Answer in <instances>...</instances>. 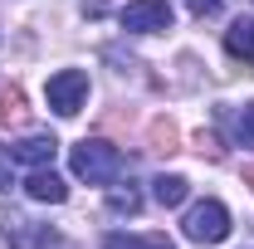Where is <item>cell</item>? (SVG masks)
Listing matches in <instances>:
<instances>
[{
    "mask_svg": "<svg viewBox=\"0 0 254 249\" xmlns=\"http://www.w3.org/2000/svg\"><path fill=\"white\" fill-rule=\"evenodd\" d=\"M103 249H171L166 235H108Z\"/></svg>",
    "mask_w": 254,
    "mask_h": 249,
    "instance_id": "10",
    "label": "cell"
},
{
    "mask_svg": "<svg viewBox=\"0 0 254 249\" xmlns=\"http://www.w3.org/2000/svg\"><path fill=\"white\" fill-rule=\"evenodd\" d=\"M49 240H54L49 225H39L30 215H5V245L10 249H44Z\"/></svg>",
    "mask_w": 254,
    "mask_h": 249,
    "instance_id": "5",
    "label": "cell"
},
{
    "mask_svg": "<svg viewBox=\"0 0 254 249\" xmlns=\"http://www.w3.org/2000/svg\"><path fill=\"white\" fill-rule=\"evenodd\" d=\"M123 30H132V34L171 30V5H166V0H132L123 10Z\"/></svg>",
    "mask_w": 254,
    "mask_h": 249,
    "instance_id": "4",
    "label": "cell"
},
{
    "mask_svg": "<svg viewBox=\"0 0 254 249\" xmlns=\"http://www.w3.org/2000/svg\"><path fill=\"white\" fill-rule=\"evenodd\" d=\"M108 205H113L118 215H137V205H142V195H137L132 186H113V190H108Z\"/></svg>",
    "mask_w": 254,
    "mask_h": 249,
    "instance_id": "11",
    "label": "cell"
},
{
    "mask_svg": "<svg viewBox=\"0 0 254 249\" xmlns=\"http://www.w3.org/2000/svg\"><path fill=\"white\" fill-rule=\"evenodd\" d=\"M68 166H73L78 181L108 186V181H118V171H123V152H118L113 142H78L73 156H68Z\"/></svg>",
    "mask_w": 254,
    "mask_h": 249,
    "instance_id": "1",
    "label": "cell"
},
{
    "mask_svg": "<svg viewBox=\"0 0 254 249\" xmlns=\"http://www.w3.org/2000/svg\"><path fill=\"white\" fill-rule=\"evenodd\" d=\"M108 10V0H83V15H103Z\"/></svg>",
    "mask_w": 254,
    "mask_h": 249,
    "instance_id": "15",
    "label": "cell"
},
{
    "mask_svg": "<svg viewBox=\"0 0 254 249\" xmlns=\"http://www.w3.org/2000/svg\"><path fill=\"white\" fill-rule=\"evenodd\" d=\"M181 230H186L190 245H220L230 235V210L220 200H195L186 210V220H181Z\"/></svg>",
    "mask_w": 254,
    "mask_h": 249,
    "instance_id": "2",
    "label": "cell"
},
{
    "mask_svg": "<svg viewBox=\"0 0 254 249\" xmlns=\"http://www.w3.org/2000/svg\"><path fill=\"white\" fill-rule=\"evenodd\" d=\"M10 161H15V156L0 147V190H10Z\"/></svg>",
    "mask_w": 254,
    "mask_h": 249,
    "instance_id": "14",
    "label": "cell"
},
{
    "mask_svg": "<svg viewBox=\"0 0 254 249\" xmlns=\"http://www.w3.org/2000/svg\"><path fill=\"white\" fill-rule=\"evenodd\" d=\"M152 195H157V205H181V200L190 195V181H186V176H166V171H161L157 181H152Z\"/></svg>",
    "mask_w": 254,
    "mask_h": 249,
    "instance_id": "9",
    "label": "cell"
},
{
    "mask_svg": "<svg viewBox=\"0 0 254 249\" xmlns=\"http://www.w3.org/2000/svg\"><path fill=\"white\" fill-rule=\"evenodd\" d=\"M54 152H59V142H54L49 132H34V137H25V142H15V147H10L15 161H30V166H49Z\"/></svg>",
    "mask_w": 254,
    "mask_h": 249,
    "instance_id": "7",
    "label": "cell"
},
{
    "mask_svg": "<svg viewBox=\"0 0 254 249\" xmlns=\"http://www.w3.org/2000/svg\"><path fill=\"white\" fill-rule=\"evenodd\" d=\"M44 98H49V108H54L59 118H73V113L83 108V98H88V73H78V68H59V73L44 83Z\"/></svg>",
    "mask_w": 254,
    "mask_h": 249,
    "instance_id": "3",
    "label": "cell"
},
{
    "mask_svg": "<svg viewBox=\"0 0 254 249\" xmlns=\"http://www.w3.org/2000/svg\"><path fill=\"white\" fill-rule=\"evenodd\" d=\"M190 5V15H195V20H205V15H215V5H220V0H186Z\"/></svg>",
    "mask_w": 254,
    "mask_h": 249,
    "instance_id": "13",
    "label": "cell"
},
{
    "mask_svg": "<svg viewBox=\"0 0 254 249\" xmlns=\"http://www.w3.org/2000/svg\"><path fill=\"white\" fill-rule=\"evenodd\" d=\"M235 137H240V147H254V103L235 118Z\"/></svg>",
    "mask_w": 254,
    "mask_h": 249,
    "instance_id": "12",
    "label": "cell"
},
{
    "mask_svg": "<svg viewBox=\"0 0 254 249\" xmlns=\"http://www.w3.org/2000/svg\"><path fill=\"white\" fill-rule=\"evenodd\" d=\"M25 190H30V200H44V205H64V200H68V186H64L49 166H34Z\"/></svg>",
    "mask_w": 254,
    "mask_h": 249,
    "instance_id": "6",
    "label": "cell"
},
{
    "mask_svg": "<svg viewBox=\"0 0 254 249\" xmlns=\"http://www.w3.org/2000/svg\"><path fill=\"white\" fill-rule=\"evenodd\" d=\"M225 49H230L235 59L254 63V20H235V25L225 30Z\"/></svg>",
    "mask_w": 254,
    "mask_h": 249,
    "instance_id": "8",
    "label": "cell"
}]
</instances>
